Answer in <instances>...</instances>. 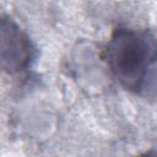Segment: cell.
<instances>
[{
	"instance_id": "obj_2",
	"label": "cell",
	"mask_w": 157,
	"mask_h": 157,
	"mask_svg": "<svg viewBox=\"0 0 157 157\" xmlns=\"http://www.w3.org/2000/svg\"><path fill=\"white\" fill-rule=\"evenodd\" d=\"M0 61L2 71L13 75L31 67L38 50L29 36L9 16L0 21Z\"/></svg>"
},
{
	"instance_id": "obj_1",
	"label": "cell",
	"mask_w": 157,
	"mask_h": 157,
	"mask_svg": "<svg viewBox=\"0 0 157 157\" xmlns=\"http://www.w3.org/2000/svg\"><path fill=\"white\" fill-rule=\"evenodd\" d=\"M104 60L120 86L142 94L157 63V37L148 29L118 27L107 42Z\"/></svg>"
},
{
	"instance_id": "obj_3",
	"label": "cell",
	"mask_w": 157,
	"mask_h": 157,
	"mask_svg": "<svg viewBox=\"0 0 157 157\" xmlns=\"http://www.w3.org/2000/svg\"><path fill=\"white\" fill-rule=\"evenodd\" d=\"M137 157H157V148L147 150V151L142 152L141 155H139Z\"/></svg>"
}]
</instances>
